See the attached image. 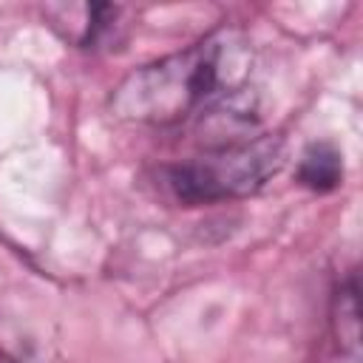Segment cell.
<instances>
[{"label": "cell", "mask_w": 363, "mask_h": 363, "mask_svg": "<svg viewBox=\"0 0 363 363\" xmlns=\"http://www.w3.org/2000/svg\"><path fill=\"white\" fill-rule=\"evenodd\" d=\"M252 48L235 28H218L196 45L130 71L113 91L111 108L136 125H179L204 119L241 99Z\"/></svg>", "instance_id": "cell-1"}, {"label": "cell", "mask_w": 363, "mask_h": 363, "mask_svg": "<svg viewBox=\"0 0 363 363\" xmlns=\"http://www.w3.org/2000/svg\"><path fill=\"white\" fill-rule=\"evenodd\" d=\"M284 164L278 136H252L230 145H216L201 156L170 164L164 184L182 204H213L261 190Z\"/></svg>", "instance_id": "cell-2"}, {"label": "cell", "mask_w": 363, "mask_h": 363, "mask_svg": "<svg viewBox=\"0 0 363 363\" xmlns=\"http://www.w3.org/2000/svg\"><path fill=\"white\" fill-rule=\"evenodd\" d=\"M301 182L318 193L335 190L340 176H343V164H340V153L332 145H312L303 159H301V170H298Z\"/></svg>", "instance_id": "cell-3"}, {"label": "cell", "mask_w": 363, "mask_h": 363, "mask_svg": "<svg viewBox=\"0 0 363 363\" xmlns=\"http://www.w3.org/2000/svg\"><path fill=\"white\" fill-rule=\"evenodd\" d=\"M337 337L343 346L354 349L357 346V335H360V306H357V284L354 278L340 286V298H337Z\"/></svg>", "instance_id": "cell-4"}]
</instances>
